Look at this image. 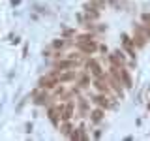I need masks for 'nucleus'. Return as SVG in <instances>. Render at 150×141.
Instances as JSON below:
<instances>
[{"label":"nucleus","instance_id":"1","mask_svg":"<svg viewBox=\"0 0 150 141\" xmlns=\"http://www.w3.org/2000/svg\"><path fill=\"white\" fill-rule=\"evenodd\" d=\"M77 47L83 53H94V51L98 49V43L90 38V40H86V41H77Z\"/></svg>","mask_w":150,"mask_h":141},{"label":"nucleus","instance_id":"2","mask_svg":"<svg viewBox=\"0 0 150 141\" xmlns=\"http://www.w3.org/2000/svg\"><path fill=\"white\" fill-rule=\"evenodd\" d=\"M86 68L88 70H90V72L94 73V77H103V72H101V68H100V64H98L96 62V60H88V62H86Z\"/></svg>","mask_w":150,"mask_h":141},{"label":"nucleus","instance_id":"3","mask_svg":"<svg viewBox=\"0 0 150 141\" xmlns=\"http://www.w3.org/2000/svg\"><path fill=\"white\" fill-rule=\"evenodd\" d=\"M122 43H124L126 51H128V53H129V56H133V58H135V51H133V41L129 40V36H128V34H122Z\"/></svg>","mask_w":150,"mask_h":141},{"label":"nucleus","instance_id":"4","mask_svg":"<svg viewBox=\"0 0 150 141\" xmlns=\"http://www.w3.org/2000/svg\"><path fill=\"white\" fill-rule=\"evenodd\" d=\"M79 62H75V60H71V58H68V60H60V62H56V70H69V68H75Z\"/></svg>","mask_w":150,"mask_h":141},{"label":"nucleus","instance_id":"5","mask_svg":"<svg viewBox=\"0 0 150 141\" xmlns=\"http://www.w3.org/2000/svg\"><path fill=\"white\" fill-rule=\"evenodd\" d=\"M75 79H79L77 85L81 88H86V87H90V77H88V73H81V75H77Z\"/></svg>","mask_w":150,"mask_h":141},{"label":"nucleus","instance_id":"6","mask_svg":"<svg viewBox=\"0 0 150 141\" xmlns=\"http://www.w3.org/2000/svg\"><path fill=\"white\" fill-rule=\"evenodd\" d=\"M94 102H96L100 107H105V109L112 105V103H111V100H109L107 96H103V94H101V96H96V98H94Z\"/></svg>","mask_w":150,"mask_h":141},{"label":"nucleus","instance_id":"7","mask_svg":"<svg viewBox=\"0 0 150 141\" xmlns=\"http://www.w3.org/2000/svg\"><path fill=\"white\" fill-rule=\"evenodd\" d=\"M118 79H122V83L126 85V87H131V79H129V73H128V70H124V68H120V73H118Z\"/></svg>","mask_w":150,"mask_h":141},{"label":"nucleus","instance_id":"8","mask_svg":"<svg viewBox=\"0 0 150 141\" xmlns=\"http://www.w3.org/2000/svg\"><path fill=\"white\" fill-rule=\"evenodd\" d=\"M75 77H77V73H75V72L62 73V75H58V83H68V81H73Z\"/></svg>","mask_w":150,"mask_h":141},{"label":"nucleus","instance_id":"9","mask_svg":"<svg viewBox=\"0 0 150 141\" xmlns=\"http://www.w3.org/2000/svg\"><path fill=\"white\" fill-rule=\"evenodd\" d=\"M103 119V107H100V109H94L90 113V120L92 122H100Z\"/></svg>","mask_w":150,"mask_h":141},{"label":"nucleus","instance_id":"10","mask_svg":"<svg viewBox=\"0 0 150 141\" xmlns=\"http://www.w3.org/2000/svg\"><path fill=\"white\" fill-rule=\"evenodd\" d=\"M71 113H73V103H68V107L62 111V120H69L71 119Z\"/></svg>","mask_w":150,"mask_h":141},{"label":"nucleus","instance_id":"11","mask_svg":"<svg viewBox=\"0 0 150 141\" xmlns=\"http://www.w3.org/2000/svg\"><path fill=\"white\" fill-rule=\"evenodd\" d=\"M86 17L88 19H98L100 17V11H98L96 8H92V6H86Z\"/></svg>","mask_w":150,"mask_h":141},{"label":"nucleus","instance_id":"12","mask_svg":"<svg viewBox=\"0 0 150 141\" xmlns=\"http://www.w3.org/2000/svg\"><path fill=\"white\" fill-rule=\"evenodd\" d=\"M47 102H49V94H47V92L38 94V98H36V103H38V105H45Z\"/></svg>","mask_w":150,"mask_h":141},{"label":"nucleus","instance_id":"13","mask_svg":"<svg viewBox=\"0 0 150 141\" xmlns=\"http://www.w3.org/2000/svg\"><path fill=\"white\" fill-rule=\"evenodd\" d=\"M64 122H66V124L62 126V134H66V135H68V134H69V130H71V126L68 124V120H64Z\"/></svg>","mask_w":150,"mask_h":141},{"label":"nucleus","instance_id":"14","mask_svg":"<svg viewBox=\"0 0 150 141\" xmlns=\"http://www.w3.org/2000/svg\"><path fill=\"white\" fill-rule=\"evenodd\" d=\"M53 45L56 47V49H62V47L66 45V41H64V40H56V41H54V43H53Z\"/></svg>","mask_w":150,"mask_h":141},{"label":"nucleus","instance_id":"15","mask_svg":"<svg viewBox=\"0 0 150 141\" xmlns=\"http://www.w3.org/2000/svg\"><path fill=\"white\" fill-rule=\"evenodd\" d=\"M90 4H94V6H98V8H103V6H105V2H103V0H90Z\"/></svg>","mask_w":150,"mask_h":141},{"label":"nucleus","instance_id":"16","mask_svg":"<svg viewBox=\"0 0 150 141\" xmlns=\"http://www.w3.org/2000/svg\"><path fill=\"white\" fill-rule=\"evenodd\" d=\"M143 21L144 23H150V13H143Z\"/></svg>","mask_w":150,"mask_h":141}]
</instances>
